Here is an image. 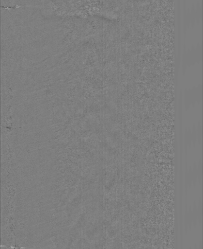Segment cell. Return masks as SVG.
<instances>
[{
    "label": "cell",
    "instance_id": "1",
    "mask_svg": "<svg viewBox=\"0 0 203 249\" xmlns=\"http://www.w3.org/2000/svg\"><path fill=\"white\" fill-rule=\"evenodd\" d=\"M1 249H16L11 247H7L4 246H1Z\"/></svg>",
    "mask_w": 203,
    "mask_h": 249
}]
</instances>
